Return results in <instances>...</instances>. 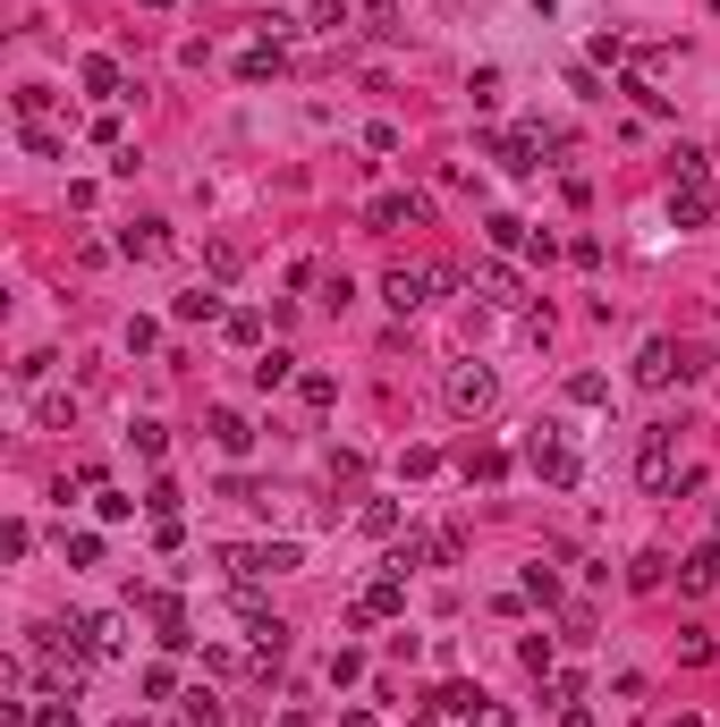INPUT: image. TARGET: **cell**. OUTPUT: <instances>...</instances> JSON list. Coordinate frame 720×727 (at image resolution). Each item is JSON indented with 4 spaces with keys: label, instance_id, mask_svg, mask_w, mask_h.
<instances>
[{
    "label": "cell",
    "instance_id": "cell-25",
    "mask_svg": "<svg viewBox=\"0 0 720 727\" xmlns=\"http://www.w3.org/2000/svg\"><path fill=\"white\" fill-rule=\"evenodd\" d=\"M26 727H77V711L60 694H43V702H26Z\"/></svg>",
    "mask_w": 720,
    "mask_h": 727
},
{
    "label": "cell",
    "instance_id": "cell-8",
    "mask_svg": "<svg viewBox=\"0 0 720 727\" xmlns=\"http://www.w3.org/2000/svg\"><path fill=\"white\" fill-rule=\"evenodd\" d=\"M636 474H644V491H670V423H644V441H636Z\"/></svg>",
    "mask_w": 720,
    "mask_h": 727
},
{
    "label": "cell",
    "instance_id": "cell-13",
    "mask_svg": "<svg viewBox=\"0 0 720 727\" xmlns=\"http://www.w3.org/2000/svg\"><path fill=\"white\" fill-rule=\"evenodd\" d=\"M119 254H128V262H162L170 254V221H128L119 228Z\"/></svg>",
    "mask_w": 720,
    "mask_h": 727
},
{
    "label": "cell",
    "instance_id": "cell-21",
    "mask_svg": "<svg viewBox=\"0 0 720 727\" xmlns=\"http://www.w3.org/2000/svg\"><path fill=\"white\" fill-rule=\"evenodd\" d=\"M280 380H297V355L289 348H263L255 355V389H280Z\"/></svg>",
    "mask_w": 720,
    "mask_h": 727
},
{
    "label": "cell",
    "instance_id": "cell-46",
    "mask_svg": "<svg viewBox=\"0 0 720 727\" xmlns=\"http://www.w3.org/2000/svg\"><path fill=\"white\" fill-rule=\"evenodd\" d=\"M144 9H178V0H144Z\"/></svg>",
    "mask_w": 720,
    "mask_h": 727
},
{
    "label": "cell",
    "instance_id": "cell-35",
    "mask_svg": "<svg viewBox=\"0 0 720 727\" xmlns=\"http://www.w3.org/2000/svg\"><path fill=\"white\" fill-rule=\"evenodd\" d=\"M221 330H230V348H263V314H230Z\"/></svg>",
    "mask_w": 720,
    "mask_h": 727
},
{
    "label": "cell",
    "instance_id": "cell-41",
    "mask_svg": "<svg viewBox=\"0 0 720 727\" xmlns=\"http://www.w3.org/2000/svg\"><path fill=\"white\" fill-rule=\"evenodd\" d=\"M466 94H475V102L491 110V102H500V68H475V77H466Z\"/></svg>",
    "mask_w": 720,
    "mask_h": 727
},
{
    "label": "cell",
    "instance_id": "cell-45",
    "mask_svg": "<svg viewBox=\"0 0 720 727\" xmlns=\"http://www.w3.org/2000/svg\"><path fill=\"white\" fill-rule=\"evenodd\" d=\"M670 727H704V719H687V711H678V719H670Z\"/></svg>",
    "mask_w": 720,
    "mask_h": 727
},
{
    "label": "cell",
    "instance_id": "cell-32",
    "mask_svg": "<svg viewBox=\"0 0 720 727\" xmlns=\"http://www.w3.org/2000/svg\"><path fill=\"white\" fill-rule=\"evenodd\" d=\"M297 398H305V407L323 414V407H330V398H339V380H330V373H305V380H297Z\"/></svg>",
    "mask_w": 720,
    "mask_h": 727
},
{
    "label": "cell",
    "instance_id": "cell-36",
    "mask_svg": "<svg viewBox=\"0 0 720 727\" xmlns=\"http://www.w3.org/2000/svg\"><path fill=\"white\" fill-rule=\"evenodd\" d=\"M398 474H407V482H425V474H441V448H407V457H398Z\"/></svg>",
    "mask_w": 720,
    "mask_h": 727
},
{
    "label": "cell",
    "instance_id": "cell-39",
    "mask_svg": "<svg viewBox=\"0 0 720 727\" xmlns=\"http://www.w3.org/2000/svg\"><path fill=\"white\" fill-rule=\"evenodd\" d=\"M144 507H153V516H178V507H187V491H178V482H153V491H144Z\"/></svg>",
    "mask_w": 720,
    "mask_h": 727
},
{
    "label": "cell",
    "instance_id": "cell-33",
    "mask_svg": "<svg viewBox=\"0 0 720 727\" xmlns=\"http://www.w3.org/2000/svg\"><path fill=\"white\" fill-rule=\"evenodd\" d=\"M357 17H348V0H314V34H348Z\"/></svg>",
    "mask_w": 720,
    "mask_h": 727
},
{
    "label": "cell",
    "instance_id": "cell-11",
    "mask_svg": "<svg viewBox=\"0 0 720 727\" xmlns=\"http://www.w3.org/2000/svg\"><path fill=\"white\" fill-rule=\"evenodd\" d=\"M373 228H425L432 221V203L425 195H373V212H364Z\"/></svg>",
    "mask_w": 720,
    "mask_h": 727
},
{
    "label": "cell",
    "instance_id": "cell-10",
    "mask_svg": "<svg viewBox=\"0 0 720 727\" xmlns=\"http://www.w3.org/2000/svg\"><path fill=\"white\" fill-rule=\"evenodd\" d=\"M678 593H720V533L695 541L687 559H678Z\"/></svg>",
    "mask_w": 720,
    "mask_h": 727
},
{
    "label": "cell",
    "instance_id": "cell-15",
    "mask_svg": "<svg viewBox=\"0 0 720 727\" xmlns=\"http://www.w3.org/2000/svg\"><path fill=\"white\" fill-rule=\"evenodd\" d=\"M212 441H221V457H246V448H255V423L237 407H212Z\"/></svg>",
    "mask_w": 720,
    "mask_h": 727
},
{
    "label": "cell",
    "instance_id": "cell-30",
    "mask_svg": "<svg viewBox=\"0 0 720 727\" xmlns=\"http://www.w3.org/2000/svg\"><path fill=\"white\" fill-rule=\"evenodd\" d=\"M432 702H441L450 719H475V711H484V694H475V685H441V694H432Z\"/></svg>",
    "mask_w": 720,
    "mask_h": 727
},
{
    "label": "cell",
    "instance_id": "cell-24",
    "mask_svg": "<svg viewBox=\"0 0 720 727\" xmlns=\"http://www.w3.org/2000/svg\"><path fill=\"white\" fill-rule=\"evenodd\" d=\"M357 525H364L373 541H382V533H398V500H364V507H357Z\"/></svg>",
    "mask_w": 720,
    "mask_h": 727
},
{
    "label": "cell",
    "instance_id": "cell-20",
    "mask_svg": "<svg viewBox=\"0 0 720 727\" xmlns=\"http://www.w3.org/2000/svg\"><path fill=\"white\" fill-rule=\"evenodd\" d=\"M187 727H230V702L212 694V685H196L187 694Z\"/></svg>",
    "mask_w": 720,
    "mask_h": 727
},
{
    "label": "cell",
    "instance_id": "cell-18",
    "mask_svg": "<svg viewBox=\"0 0 720 727\" xmlns=\"http://www.w3.org/2000/svg\"><path fill=\"white\" fill-rule=\"evenodd\" d=\"M77 77H85V94H102V102H119V85H128V77H119V60H111V51H94V60L77 68Z\"/></svg>",
    "mask_w": 720,
    "mask_h": 727
},
{
    "label": "cell",
    "instance_id": "cell-16",
    "mask_svg": "<svg viewBox=\"0 0 720 727\" xmlns=\"http://www.w3.org/2000/svg\"><path fill=\"white\" fill-rule=\"evenodd\" d=\"M458 474H466V482H500V474H509V457H500L491 441H466V448H458Z\"/></svg>",
    "mask_w": 720,
    "mask_h": 727
},
{
    "label": "cell",
    "instance_id": "cell-14",
    "mask_svg": "<svg viewBox=\"0 0 720 727\" xmlns=\"http://www.w3.org/2000/svg\"><path fill=\"white\" fill-rule=\"evenodd\" d=\"M670 221L704 228V221H712V187H704V178H678V187H670Z\"/></svg>",
    "mask_w": 720,
    "mask_h": 727
},
{
    "label": "cell",
    "instance_id": "cell-40",
    "mask_svg": "<svg viewBox=\"0 0 720 727\" xmlns=\"http://www.w3.org/2000/svg\"><path fill=\"white\" fill-rule=\"evenodd\" d=\"M525 593H534V601L551 609V601H559V575H551V567H525Z\"/></svg>",
    "mask_w": 720,
    "mask_h": 727
},
{
    "label": "cell",
    "instance_id": "cell-42",
    "mask_svg": "<svg viewBox=\"0 0 720 727\" xmlns=\"http://www.w3.org/2000/svg\"><path fill=\"white\" fill-rule=\"evenodd\" d=\"M466 727H518V719H509V711H491V702H484V711H475Z\"/></svg>",
    "mask_w": 720,
    "mask_h": 727
},
{
    "label": "cell",
    "instance_id": "cell-12",
    "mask_svg": "<svg viewBox=\"0 0 720 727\" xmlns=\"http://www.w3.org/2000/svg\"><path fill=\"white\" fill-rule=\"evenodd\" d=\"M466 288H475L484 305H525V280L509 271V262H475V280H466Z\"/></svg>",
    "mask_w": 720,
    "mask_h": 727
},
{
    "label": "cell",
    "instance_id": "cell-7",
    "mask_svg": "<svg viewBox=\"0 0 720 727\" xmlns=\"http://www.w3.org/2000/svg\"><path fill=\"white\" fill-rule=\"evenodd\" d=\"M695 364H687V348L678 339H644V355H636V380L644 389H670V380H687Z\"/></svg>",
    "mask_w": 720,
    "mask_h": 727
},
{
    "label": "cell",
    "instance_id": "cell-22",
    "mask_svg": "<svg viewBox=\"0 0 720 727\" xmlns=\"http://www.w3.org/2000/svg\"><path fill=\"white\" fill-rule=\"evenodd\" d=\"M170 314H178V321H230V314H221V296H212V288H196V296H178Z\"/></svg>",
    "mask_w": 720,
    "mask_h": 727
},
{
    "label": "cell",
    "instance_id": "cell-6",
    "mask_svg": "<svg viewBox=\"0 0 720 727\" xmlns=\"http://www.w3.org/2000/svg\"><path fill=\"white\" fill-rule=\"evenodd\" d=\"M432 288H450V271H425V262H398L391 280H382V296H391V314H416Z\"/></svg>",
    "mask_w": 720,
    "mask_h": 727
},
{
    "label": "cell",
    "instance_id": "cell-26",
    "mask_svg": "<svg viewBox=\"0 0 720 727\" xmlns=\"http://www.w3.org/2000/svg\"><path fill=\"white\" fill-rule=\"evenodd\" d=\"M484 228H491V246H534V228H525L518 212H491Z\"/></svg>",
    "mask_w": 720,
    "mask_h": 727
},
{
    "label": "cell",
    "instance_id": "cell-23",
    "mask_svg": "<svg viewBox=\"0 0 720 727\" xmlns=\"http://www.w3.org/2000/svg\"><path fill=\"white\" fill-rule=\"evenodd\" d=\"M627 584H636V593H661V584H670V559H661V550H644V559L627 567Z\"/></svg>",
    "mask_w": 720,
    "mask_h": 727
},
{
    "label": "cell",
    "instance_id": "cell-34",
    "mask_svg": "<svg viewBox=\"0 0 720 727\" xmlns=\"http://www.w3.org/2000/svg\"><path fill=\"white\" fill-rule=\"evenodd\" d=\"M60 550H68V567H102V533H68Z\"/></svg>",
    "mask_w": 720,
    "mask_h": 727
},
{
    "label": "cell",
    "instance_id": "cell-44",
    "mask_svg": "<svg viewBox=\"0 0 720 727\" xmlns=\"http://www.w3.org/2000/svg\"><path fill=\"white\" fill-rule=\"evenodd\" d=\"M339 727H373V719H364V711H348V719H339Z\"/></svg>",
    "mask_w": 720,
    "mask_h": 727
},
{
    "label": "cell",
    "instance_id": "cell-27",
    "mask_svg": "<svg viewBox=\"0 0 720 727\" xmlns=\"http://www.w3.org/2000/svg\"><path fill=\"white\" fill-rule=\"evenodd\" d=\"M364 26L382 34V43H398V34H407V17H398V0H373V9H364Z\"/></svg>",
    "mask_w": 720,
    "mask_h": 727
},
{
    "label": "cell",
    "instance_id": "cell-28",
    "mask_svg": "<svg viewBox=\"0 0 720 727\" xmlns=\"http://www.w3.org/2000/svg\"><path fill=\"white\" fill-rule=\"evenodd\" d=\"M128 441H136V457H153V466L170 457V432H162V423H128Z\"/></svg>",
    "mask_w": 720,
    "mask_h": 727
},
{
    "label": "cell",
    "instance_id": "cell-2",
    "mask_svg": "<svg viewBox=\"0 0 720 727\" xmlns=\"http://www.w3.org/2000/svg\"><path fill=\"white\" fill-rule=\"evenodd\" d=\"M221 567H230L237 584H263V575H297L305 550H297V541H246V550H221Z\"/></svg>",
    "mask_w": 720,
    "mask_h": 727
},
{
    "label": "cell",
    "instance_id": "cell-38",
    "mask_svg": "<svg viewBox=\"0 0 720 727\" xmlns=\"http://www.w3.org/2000/svg\"><path fill=\"white\" fill-rule=\"evenodd\" d=\"M678 660H687V668H704V660H712V634H704V626H687V634H678Z\"/></svg>",
    "mask_w": 720,
    "mask_h": 727
},
{
    "label": "cell",
    "instance_id": "cell-43",
    "mask_svg": "<svg viewBox=\"0 0 720 727\" xmlns=\"http://www.w3.org/2000/svg\"><path fill=\"white\" fill-rule=\"evenodd\" d=\"M559 727H593V711H585V702H568V711H559Z\"/></svg>",
    "mask_w": 720,
    "mask_h": 727
},
{
    "label": "cell",
    "instance_id": "cell-9",
    "mask_svg": "<svg viewBox=\"0 0 720 727\" xmlns=\"http://www.w3.org/2000/svg\"><path fill=\"white\" fill-rule=\"evenodd\" d=\"M77 643H85L94 660H119V652H128V618H119V609H102V618H77Z\"/></svg>",
    "mask_w": 720,
    "mask_h": 727
},
{
    "label": "cell",
    "instance_id": "cell-37",
    "mask_svg": "<svg viewBox=\"0 0 720 727\" xmlns=\"http://www.w3.org/2000/svg\"><path fill=\"white\" fill-rule=\"evenodd\" d=\"M568 398H577V407H602V398H611V380H602V373H577V380H568Z\"/></svg>",
    "mask_w": 720,
    "mask_h": 727
},
{
    "label": "cell",
    "instance_id": "cell-5",
    "mask_svg": "<svg viewBox=\"0 0 720 727\" xmlns=\"http://www.w3.org/2000/svg\"><path fill=\"white\" fill-rule=\"evenodd\" d=\"M398 609H407V575H398V567H382L373 584H364V601L348 609V634H357V626H373V618H398Z\"/></svg>",
    "mask_w": 720,
    "mask_h": 727
},
{
    "label": "cell",
    "instance_id": "cell-17",
    "mask_svg": "<svg viewBox=\"0 0 720 727\" xmlns=\"http://www.w3.org/2000/svg\"><path fill=\"white\" fill-rule=\"evenodd\" d=\"M280 43H271V34H263V43H246V51H237V77H246V85H263V77H280Z\"/></svg>",
    "mask_w": 720,
    "mask_h": 727
},
{
    "label": "cell",
    "instance_id": "cell-19",
    "mask_svg": "<svg viewBox=\"0 0 720 727\" xmlns=\"http://www.w3.org/2000/svg\"><path fill=\"white\" fill-rule=\"evenodd\" d=\"M34 423H43V432H68V423H77V398H68V389H43V398H34Z\"/></svg>",
    "mask_w": 720,
    "mask_h": 727
},
{
    "label": "cell",
    "instance_id": "cell-4",
    "mask_svg": "<svg viewBox=\"0 0 720 727\" xmlns=\"http://www.w3.org/2000/svg\"><path fill=\"white\" fill-rule=\"evenodd\" d=\"M237 618H246V643H255V660H263V677L280 668V652H289V626L271 618V609L255 601V593H237Z\"/></svg>",
    "mask_w": 720,
    "mask_h": 727
},
{
    "label": "cell",
    "instance_id": "cell-29",
    "mask_svg": "<svg viewBox=\"0 0 720 727\" xmlns=\"http://www.w3.org/2000/svg\"><path fill=\"white\" fill-rule=\"evenodd\" d=\"M94 516H102V525H128V516H136V500H128V491H111V482H102V491H94Z\"/></svg>",
    "mask_w": 720,
    "mask_h": 727
},
{
    "label": "cell",
    "instance_id": "cell-31",
    "mask_svg": "<svg viewBox=\"0 0 720 727\" xmlns=\"http://www.w3.org/2000/svg\"><path fill=\"white\" fill-rule=\"evenodd\" d=\"M518 660L534 668V677H551V660H559V652H551V634H525V643H518Z\"/></svg>",
    "mask_w": 720,
    "mask_h": 727
},
{
    "label": "cell",
    "instance_id": "cell-3",
    "mask_svg": "<svg viewBox=\"0 0 720 727\" xmlns=\"http://www.w3.org/2000/svg\"><path fill=\"white\" fill-rule=\"evenodd\" d=\"M525 466H534L543 482H559V491L577 482V448L559 441V423H534V432H525Z\"/></svg>",
    "mask_w": 720,
    "mask_h": 727
},
{
    "label": "cell",
    "instance_id": "cell-1",
    "mask_svg": "<svg viewBox=\"0 0 720 727\" xmlns=\"http://www.w3.org/2000/svg\"><path fill=\"white\" fill-rule=\"evenodd\" d=\"M441 398H450V414H466V423H484V414L500 407V373H491V364H450V380H441Z\"/></svg>",
    "mask_w": 720,
    "mask_h": 727
}]
</instances>
